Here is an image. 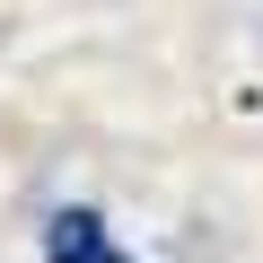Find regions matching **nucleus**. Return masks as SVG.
Segmentation results:
<instances>
[{
  "mask_svg": "<svg viewBox=\"0 0 263 263\" xmlns=\"http://www.w3.org/2000/svg\"><path fill=\"white\" fill-rule=\"evenodd\" d=\"M44 263H132V254L105 237V219H97L88 202H62V211L44 219Z\"/></svg>",
  "mask_w": 263,
  "mask_h": 263,
  "instance_id": "f257e3e1",
  "label": "nucleus"
}]
</instances>
